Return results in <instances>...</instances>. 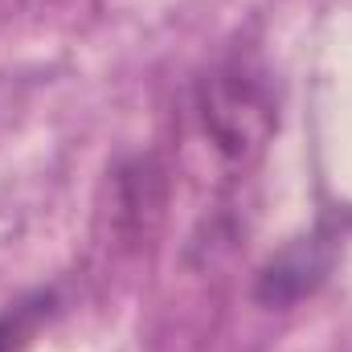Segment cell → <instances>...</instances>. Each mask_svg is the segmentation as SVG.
I'll list each match as a JSON object with an SVG mask.
<instances>
[{
	"mask_svg": "<svg viewBox=\"0 0 352 352\" xmlns=\"http://www.w3.org/2000/svg\"><path fill=\"white\" fill-rule=\"evenodd\" d=\"M201 119L209 140L230 160L258 156L274 131V94L246 62H226L201 78Z\"/></svg>",
	"mask_w": 352,
	"mask_h": 352,
	"instance_id": "1",
	"label": "cell"
},
{
	"mask_svg": "<svg viewBox=\"0 0 352 352\" xmlns=\"http://www.w3.org/2000/svg\"><path fill=\"white\" fill-rule=\"evenodd\" d=\"M324 258L316 254V246H299V250H287L278 263L266 266L263 283H258V299L266 303H291L299 299L303 291H311L324 274Z\"/></svg>",
	"mask_w": 352,
	"mask_h": 352,
	"instance_id": "2",
	"label": "cell"
},
{
	"mask_svg": "<svg viewBox=\"0 0 352 352\" xmlns=\"http://www.w3.org/2000/svg\"><path fill=\"white\" fill-rule=\"evenodd\" d=\"M16 336H21V316H4L0 320V352H12Z\"/></svg>",
	"mask_w": 352,
	"mask_h": 352,
	"instance_id": "3",
	"label": "cell"
}]
</instances>
